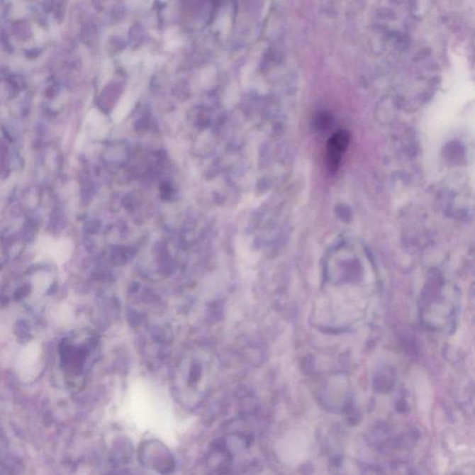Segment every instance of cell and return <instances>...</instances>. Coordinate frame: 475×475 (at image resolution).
<instances>
[{"label":"cell","instance_id":"6da1fadb","mask_svg":"<svg viewBox=\"0 0 475 475\" xmlns=\"http://www.w3.org/2000/svg\"><path fill=\"white\" fill-rule=\"evenodd\" d=\"M73 248V243L66 238L55 240L50 236H44L38 242V259L50 258L56 264H62L70 258Z\"/></svg>","mask_w":475,"mask_h":475},{"label":"cell","instance_id":"7a4b0ae2","mask_svg":"<svg viewBox=\"0 0 475 475\" xmlns=\"http://www.w3.org/2000/svg\"><path fill=\"white\" fill-rule=\"evenodd\" d=\"M41 347L38 342H33L26 345L21 351L16 362V371L21 380H34L41 371Z\"/></svg>","mask_w":475,"mask_h":475},{"label":"cell","instance_id":"3957f363","mask_svg":"<svg viewBox=\"0 0 475 475\" xmlns=\"http://www.w3.org/2000/svg\"><path fill=\"white\" fill-rule=\"evenodd\" d=\"M141 456H142V462L146 465L150 466L161 473H168L175 467L173 457L171 456L167 447L160 443L149 442L143 447Z\"/></svg>","mask_w":475,"mask_h":475},{"label":"cell","instance_id":"277c9868","mask_svg":"<svg viewBox=\"0 0 475 475\" xmlns=\"http://www.w3.org/2000/svg\"><path fill=\"white\" fill-rule=\"evenodd\" d=\"M348 144L350 134L347 131H338L330 138L327 146V164L332 172L337 171Z\"/></svg>","mask_w":475,"mask_h":475},{"label":"cell","instance_id":"5b68a950","mask_svg":"<svg viewBox=\"0 0 475 475\" xmlns=\"http://www.w3.org/2000/svg\"><path fill=\"white\" fill-rule=\"evenodd\" d=\"M390 437V429L386 423H378L374 429L371 430L368 440L371 446L377 447L379 449L386 447L388 439Z\"/></svg>","mask_w":475,"mask_h":475},{"label":"cell","instance_id":"8992f818","mask_svg":"<svg viewBox=\"0 0 475 475\" xmlns=\"http://www.w3.org/2000/svg\"><path fill=\"white\" fill-rule=\"evenodd\" d=\"M396 410L398 413H407L408 411V406L404 401H401L396 404Z\"/></svg>","mask_w":475,"mask_h":475}]
</instances>
